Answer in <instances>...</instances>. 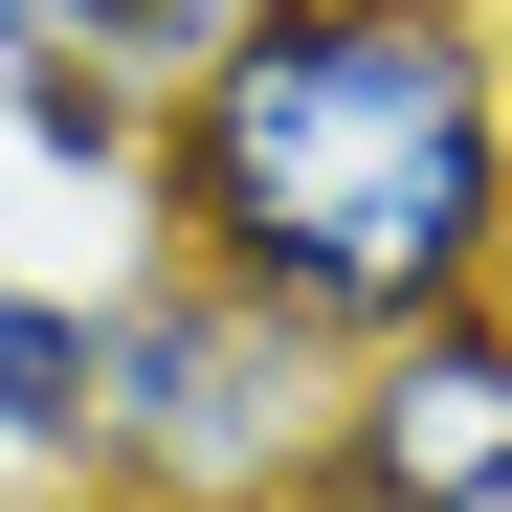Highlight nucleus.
Returning a JSON list of instances; mask_svg holds the SVG:
<instances>
[{"instance_id": "nucleus-1", "label": "nucleus", "mask_w": 512, "mask_h": 512, "mask_svg": "<svg viewBox=\"0 0 512 512\" xmlns=\"http://www.w3.org/2000/svg\"><path fill=\"white\" fill-rule=\"evenodd\" d=\"M201 290H245L290 357H401L490 312L512 245V0H268L156 90V201Z\"/></svg>"}, {"instance_id": "nucleus-2", "label": "nucleus", "mask_w": 512, "mask_h": 512, "mask_svg": "<svg viewBox=\"0 0 512 512\" xmlns=\"http://www.w3.org/2000/svg\"><path fill=\"white\" fill-rule=\"evenodd\" d=\"M334 357H290L245 290H201L179 245H134L90 290V512H312Z\"/></svg>"}, {"instance_id": "nucleus-3", "label": "nucleus", "mask_w": 512, "mask_h": 512, "mask_svg": "<svg viewBox=\"0 0 512 512\" xmlns=\"http://www.w3.org/2000/svg\"><path fill=\"white\" fill-rule=\"evenodd\" d=\"M312 512H512V334L446 312L401 357H357L334 446H312Z\"/></svg>"}, {"instance_id": "nucleus-8", "label": "nucleus", "mask_w": 512, "mask_h": 512, "mask_svg": "<svg viewBox=\"0 0 512 512\" xmlns=\"http://www.w3.org/2000/svg\"><path fill=\"white\" fill-rule=\"evenodd\" d=\"M490 334H512V245H490Z\"/></svg>"}, {"instance_id": "nucleus-6", "label": "nucleus", "mask_w": 512, "mask_h": 512, "mask_svg": "<svg viewBox=\"0 0 512 512\" xmlns=\"http://www.w3.org/2000/svg\"><path fill=\"white\" fill-rule=\"evenodd\" d=\"M245 23H268V0H112V45L156 67V90H179V67H201V45H245Z\"/></svg>"}, {"instance_id": "nucleus-5", "label": "nucleus", "mask_w": 512, "mask_h": 512, "mask_svg": "<svg viewBox=\"0 0 512 512\" xmlns=\"http://www.w3.org/2000/svg\"><path fill=\"white\" fill-rule=\"evenodd\" d=\"M0 156H45L67 201L134 223V201H156V67H134V45H45L23 90H0Z\"/></svg>"}, {"instance_id": "nucleus-4", "label": "nucleus", "mask_w": 512, "mask_h": 512, "mask_svg": "<svg viewBox=\"0 0 512 512\" xmlns=\"http://www.w3.org/2000/svg\"><path fill=\"white\" fill-rule=\"evenodd\" d=\"M0 512H90V290L0 245Z\"/></svg>"}, {"instance_id": "nucleus-7", "label": "nucleus", "mask_w": 512, "mask_h": 512, "mask_svg": "<svg viewBox=\"0 0 512 512\" xmlns=\"http://www.w3.org/2000/svg\"><path fill=\"white\" fill-rule=\"evenodd\" d=\"M45 45H112V0H0V90H23Z\"/></svg>"}]
</instances>
